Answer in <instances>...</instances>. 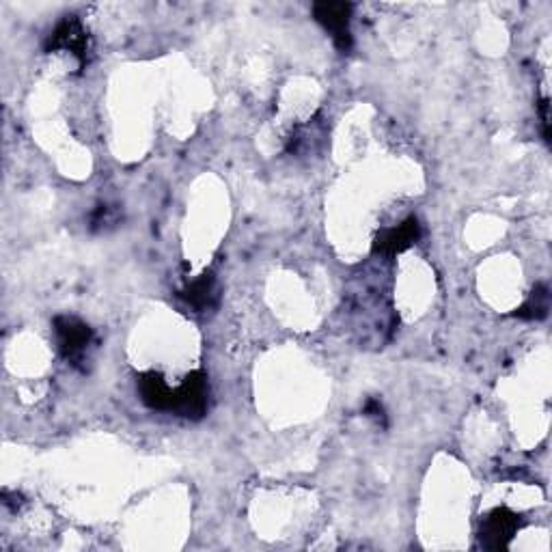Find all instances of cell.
I'll list each match as a JSON object with an SVG mask.
<instances>
[{"label":"cell","instance_id":"obj_1","mask_svg":"<svg viewBox=\"0 0 552 552\" xmlns=\"http://www.w3.org/2000/svg\"><path fill=\"white\" fill-rule=\"evenodd\" d=\"M52 330L54 339H57V348L65 361L74 367L85 365L95 341L93 328L74 315H57L52 322Z\"/></svg>","mask_w":552,"mask_h":552},{"label":"cell","instance_id":"obj_2","mask_svg":"<svg viewBox=\"0 0 552 552\" xmlns=\"http://www.w3.org/2000/svg\"><path fill=\"white\" fill-rule=\"evenodd\" d=\"M46 52L48 54H59V52L69 54V57L76 61L78 69L82 72V69L89 65V59H91V37H89V31L85 29V24H82L76 16L63 18L50 33V37L46 41Z\"/></svg>","mask_w":552,"mask_h":552},{"label":"cell","instance_id":"obj_3","mask_svg":"<svg viewBox=\"0 0 552 552\" xmlns=\"http://www.w3.org/2000/svg\"><path fill=\"white\" fill-rule=\"evenodd\" d=\"M210 406V384L203 371H190L184 382L175 386V404L173 414L190 421H199L205 417Z\"/></svg>","mask_w":552,"mask_h":552},{"label":"cell","instance_id":"obj_4","mask_svg":"<svg viewBox=\"0 0 552 552\" xmlns=\"http://www.w3.org/2000/svg\"><path fill=\"white\" fill-rule=\"evenodd\" d=\"M522 527V516L509 507H494L490 514L483 516L479 527V542L488 550L507 548L512 537Z\"/></svg>","mask_w":552,"mask_h":552},{"label":"cell","instance_id":"obj_5","mask_svg":"<svg viewBox=\"0 0 552 552\" xmlns=\"http://www.w3.org/2000/svg\"><path fill=\"white\" fill-rule=\"evenodd\" d=\"M354 5L350 3H315L313 5V20L324 26V31L333 37V44L339 52L352 50V31H350V18H352Z\"/></svg>","mask_w":552,"mask_h":552},{"label":"cell","instance_id":"obj_6","mask_svg":"<svg viewBox=\"0 0 552 552\" xmlns=\"http://www.w3.org/2000/svg\"><path fill=\"white\" fill-rule=\"evenodd\" d=\"M421 240V225L419 220L410 216L404 223H399L395 227L382 229L376 240H374V255L384 257V259H393L399 253L408 251L410 246H414Z\"/></svg>","mask_w":552,"mask_h":552},{"label":"cell","instance_id":"obj_7","mask_svg":"<svg viewBox=\"0 0 552 552\" xmlns=\"http://www.w3.org/2000/svg\"><path fill=\"white\" fill-rule=\"evenodd\" d=\"M136 389L138 395H141V402L151 408V410H160V412H173L175 404V389L164 380L162 374L158 371H145L136 378Z\"/></svg>","mask_w":552,"mask_h":552},{"label":"cell","instance_id":"obj_8","mask_svg":"<svg viewBox=\"0 0 552 552\" xmlns=\"http://www.w3.org/2000/svg\"><path fill=\"white\" fill-rule=\"evenodd\" d=\"M179 298H182L190 309L197 313H205L216 307L218 302V287L216 276L212 270H205L197 279L188 281L182 289H179Z\"/></svg>","mask_w":552,"mask_h":552},{"label":"cell","instance_id":"obj_9","mask_svg":"<svg viewBox=\"0 0 552 552\" xmlns=\"http://www.w3.org/2000/svg\"><path fill=\"white\" fill-rule=\"evenodd\" d=\"M548 309H550V289L544 283H537L527 302H524V305L516 311V317L527 322H533V320L537 322V320H544L548 315Z\"/></svg>","mask_w":552,"mask_h":552},{"label":"cell","instance_id":"obj_10","mask_svg":"<svg viewBox=\"0 0 552 552\" xmlns=\"http://www.w3.org/2000/svg\"><path fill=\"white\" fill-rule=\"evenodd\" d=\"M117 220H119L117 207L100 205L98 210H95L93 216H91V229H93V231H104V229H108L110 225H117Z\"/></svg>","mask_w":552,"mask_h":552},{"label":"cell","instance_id":"obj_11","mask_svg":"<svg viewBox=\"0 0 552 552\" xmlns=\"http://www.w3.org/2000/svg\"><path fill=\"white\" fill-rule=\"evenodd\" d=\"M365 414L369 419H374L378 425H386V414H384V406L378 402V399H369L365 404Z\"/></svg>","mask_w":552,"mask_h":552},{"label":"cell","instance_id":"obj_12","mask_svg":"<svg viewBox=\"0 0 552 552\" xmlns=\"http://www.w3.org/2000/svg\"><path fill=\"white\" fill-rule=\"evenodd\" d=\"M540 115H542V130L546 143H550V115H548V100H542L540 104Z\"/></svg>","mask_w":552,"mask_h":552}]
</instances>
